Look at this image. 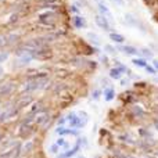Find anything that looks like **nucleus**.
I'll return each instance as SVG.
<instances>
[{"label":"nucleus","instance_id":"obj_15","mask_svg":"<svg viewBox=\"0 0 158 158\" xmlns=\"http://www.w3.org/2000/svg\"><path fill=\"white\" fill-rule=\"evenodd\" d=\"M154 64H156V67H157V69H158V61H154Z\"/></svg>","mask_w":158,"mask_h":158},{"label":"nucleus","instance_id":"obj_8","mask_svg":"<svg viewBox=\"0 0 158 158\" xmlns=\"http://www.w3.org/2000/svg\"><path fill=\"white\" fill-rule=\"evenodd\" d=\"M133 64H136L137 67H147V64H146V60H143V58H135Z\"/></svg>","mask_w":158,"mask_h":158},{"label":"nucleus","instance_id":"obj_5","mask_svg":"<svg viewBox=\"0 0 158 158\" xmlns=\"http://www.w3.org/2000/svg\"><path fill=\"white\" fill-rule=\"evenodd\" d=\"M110 39H111L112 42H115V43H118V44L123 43V40H125V38H123L121 33H117V32H111V33H110Z\"/></svg>","mask_w":158,"mask_h":158},{"label":"nucleus","instance_id":"obj_6","mask_svg":"<svg viewBox=\"0 0 158 158\" xmlns=\"http://www.w3.org/2000/svg\"><path fill=\"white\" fill-rule=\"evenodd\" d=\"M72 21H74V25L77 28H85V27H86V21H85L81 15H75Z\"/></svg>","mask_w":158,"mask_h":158},{"label":"nucleus","instance_id":"obj_1","mask_svg":"<svg viewBox=\"0 0 158 158\" xmlns=\"http://www.w3.org/2000/svg\"><path fill=\"white\" fill-rule=\"evenodd\" d=\"M96 3H97V8H98V11H100V14L104 15L110 22H111L112 21V14H111V11H110V8L107 7V4L104 3V0H96Z\"/></svg>","mask_w":158,"mask_h":158},{"label":"nucleus","instance_id":"obj_13","mask_svg":"<svg viewBox=\"0 0 158 158\" xmlns=\"http://www.w3.org/2000/svg\"><path fill=\"white\" fill-rule=\"evenodd\" d=\"M146 68H147V71H148V72H151V74H154V72H156V69H154L153 67H148V65H147Z\"/></svg>","mask_w":158,"mask_h":158},{"label":"nucleus","instance_id":"obj_14","mask_svg":"<svg viewBox=\"0 0 158 158\" xmlns=\"http://www.w3.org/2000/svg\"><path fill=\"white\" fill-rule=\"evenodd\" d=\"M142 52H143V53H144V54H146V56H151V52H147V50H144V49H143V50H142Z\"/></svg>","mask_w":158,"mask_h":158},{"label":"nucleus","instance_id":"obj_10","mask_svg":"<svg viewBox=\"0 0 158 158\" xmlns=\"http://www.w3.org/2000/svg\"><path fill=\"white\" fill-rule=\"evenodd\" d=\"M6 43H7V38H4V36H0V47H3Z\"/></svg>","mask_w":158,"mask_h":158},{"label":"nucleus","instance_id":"obj_2","mask_svg":"<svg viewBox=\"0 0 158 158\" xmlns=\"http://www.w3.org/2000/svg\"><path fill=\"white\" fill-rule=\"evenodd\" d=\"M94 21H96V24H97V27L101 28L103 31H110L111 29V27H110V21L104 15H101V14H97V15L94 17Z\"/></svg>","mask_w":158,"mask_h":158},{"label":"nucleus","instance_id":"obj_7","mask_svg":"<svg viewBox=\"0 0 158 158\" xmlns=\"http://www.w3.org/2000/svg\"><path fill=\"white\" fill-rule=\"evenodd\" d=\"M125 21H126V22H128V24H129V25H136V22H137V21H136V19H135V18H133V17H132V15H131V14H126V15H125Z\"/></svg>","mask_w":158,"mask_h":158},{"label":"nucleus","instance_id":"obj_12","mask_svg":"<svg viewBox=\"0 0 158 158\" xmlns=\"http://www.w3.org/2000/svg\"><path fill=\"white\" fill-rule=\"evenodd\" d=\"M6 58H7V54H4V53H2V54H0V63H3V61H4Z\"/></svg>","mask_w":158,"mask_h":158},{"label":"nucleus","instance_id":"obj_11","mask_svg":"<svg viewBox=\"0 0 158 158\" xmlns=\"http://www.w3.org/2000/svg\"><path fill=\"white\" fill-rule=\"evenodd\" d=\"M112 2L117 3L118 6H125V2H123V0H112Z\"/></svg>","mask_w":158,"mask_h":158},{"label":"nucleus","instance_id":"obj_3","mask_svg":"<svg viewBox=\"0 0 158 158\" xmlns=\"http://www.w3.org/2000/svg\"><path fill=\"white\" fill-rule=\"evenodd\" d=\"M54 19V14L53 13H46V14H42L40 17H39V21L42 22V24L44 25H49L50 22Z\"/></svg>","mask_w":158,"mask_h":158},{"label":"nucleus","instance_id":"obj_9","mask_svg":"<svg viewBox=\"0 0 158 158\" xmlns=\"http://www.w3.org/2000/svg\"><path fill=\"white\" fill-rule=\"evenodd\" d=\"M111 77L112 78H119L121 77L119 69H112V71H111Z\"/></svg>","mask_w":158,"mask_h":158},{"label":"nucleus","instance_id":"obj_4","mask_svg":"<svg viewBox=\"0 0 158 158\" xmlns=\"http://www.w3.org/2000/svg\"><path fill=\"white\" fill-rule=\"evenodd\" d=\"M118 50H121L122 53H125V54H128V56L137 54V49H135V47H132V46H121Z\"/></svg>","mask_w":158,"mask_h":158},{"label":"nucleus","instance_id":"obj_16","mask_svg":"<svg viewBox=\"0 0 158 158\" xmlns=\"http://www.w3.org/2000/svg\"><path fill=\"white\" fill-rule=\"evenodd\" d=\"M2 74H3V69H2V68H0V75H2Z\"/></svg>","mask_w":158,"mask_h":158}]
</instances>
